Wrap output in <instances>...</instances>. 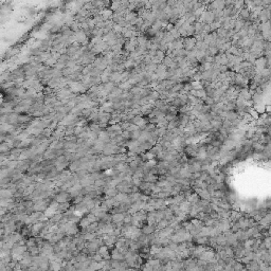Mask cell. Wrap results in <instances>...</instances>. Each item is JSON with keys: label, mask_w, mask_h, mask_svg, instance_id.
<instances>
[{"label": "cell", "mask_w": 271, "mask_h": 271, "mask_svg": "<svg viewBox=\"0 0 271 271\" xmlns=\"http://www.w3.org/2000/svg\"><path fill=\"white\" fill-rule=\"evenodd\" d=\"M97 271H104L103 269H99V270H97Z\"/></svg>", "instance_id": "3"}, {"label": "cell", "mask_w": 271, "mask_h": 271, "mask_svg": "<svg viewBox=\"0 0 271 271\" xmlns=\"http://www.w3.org/2000/svg\"><path fill=\"white\" fill-rule=\"evenodd\" d=\"M125 216L126 215L123 213H115L112 216H111V220H112L115 223H117V225H119V223H121L124 221Z\"/></svg>", "instance_id": "1"}, {"label": "cell", "mask_w": 271, "mask_h": 271, "mask_svg": "<svg viewBox=\"0 0 271 271\" xmlns=\"http://www.w3.org/2000/svg\"><path fill=\"white\" fill-rule=\"evenodd\" d=\"M142 231H143V234H145V235H149V234L154 231V229H152V226L147 225V226H144Z\"/></svg>", "instance_id": "2"}]
</instances>
